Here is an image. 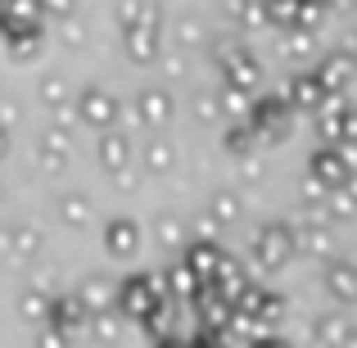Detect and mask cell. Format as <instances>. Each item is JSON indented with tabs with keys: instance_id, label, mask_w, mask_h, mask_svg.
Listing matches in <instances>:
<instances>
[{
	"instance_id": "cell-25",
	"label": "cell",
	"mask_w": 357,
	"mask_h": 348,
	"mask_svg": "<svg viewBox=\"0 0 357 348\" xmlns=\"http://www.w3.org/2000/svg\"><path fill=\"white\" fill-rule=\"evenodd\" d=\"M140 163H145L149 172H172L176 167V145L172 140H149V145L140 149Z\"/></svg>"
},
{
	"instance_id": "cell-1",
	"label": "cell",
	"mask_w": 357,
	"mask_h": 348,
	"mask_svg": "<svg viewBox=\"0 0 357 348\" xmlns=\"http://www.w3.org/2000/svg\"><path fill=\"white\" fill-rule=\"evenodd\" d=\"M163 298H167L163 276H127L122 285H114V303L127 321H145V312Z\"/></svg>"
},
{
	"instance_id": "cell-27",
	"label": "cell",
	"mask_w": 357,
	"mask_h": 348,
	"mask_svg": "<svg viewBox=\"0 0 357 348\" xmlns=\"http://www.w3.org/2000/svg\"><path fill=\"white\" fill-rule=\"evenodd\" d=\"M145 18L158 23V5L154 0H118V23L122 27H136V23H145Z\"/></svg>"
},
{
	"instance_id": "cell-12",
	"label": "cell",
	"mask_w": 357,
	"mask_h": 348,
	"mask_svg": "<svg viewBox=\"0 0 357 348\" xmlns=\"http://www.w3.org/2000/svg\"><path fill=\"white\" fill-rule=\"evenodd\" d=\"M86 317H91V312L77 303V294H54V298H50V312H45V321L59 326V331L73 340V335L86 331Z\"/></svg>"
},
{
	"instance_id": "cell-40",
	"label": "cell",
	"mask_w": 357,
	"mask_h": 348,
	"mask_svg": "<svg viewBox=\"0 0 357 348\" xmlns=\"http://www.w3.org/2000/svg\"><path fill=\"white\" fill-rule=\"evenodd\" d=\"M253 348H289V344L276 340V335H258V344H253Z\"/></svg>"
},
{
	"instance_id": "cell-15",
	"label": "cell",
	"mask_w": 357,
	"mask_h": 348,
	"mask_svg": "<svg viewBox=\"0 0 357 348\" xmlns=\"http://www.w3.org/2000/svg\"><path fill=\"white\" fill-rule=\"evenodd\" d=\"M285 100L289 109H303V114H312L317 105L326 100V91H321V82H317V73H298V77H289L285 82Z\"/></svg>"
},
{
	"instance_id": "cell-34",
	"label": "cell",
	"mask_w": 357,
	"mask_h": 348,
	"mask_svg": "<svg viewBox=\"0 0 357 348\" xmlns=\"http://www.w3.org/2000/svg\"><path fill=\"white\" fill-rule=\"evenodd\" d=\"M218 235H222V222L213 218V213H199V218H195V240L218 244Z\"/></svg>"
},
{
	"instance_id": "cell-28",
	"label": "cell",
	"mask_w": 357,
	"mask_h": 348,
	"mask_svg": "<svg viewBox=\"0 0 357 348\" xmlns=\"http://www.w3.org/2000/svg\"><path fill=\"white\" fill-rule=\"evenodd\" d=\"M204 18L199 14H181L176 18V45H181V50H195V45H204Z\"/></svg>"
},
{
	"instance_id": "cell-33",
	"label": "cell",
	"mask_w": 357,
	"mask_h": 348,
	"mask_svg": "<svg viewBox=\"0 0 357 348\" xmlns=\"http://www.w3.org/2000/svg\"><path fill=\"white\" fill-rule=\"evenodd\" d=\"M41 100H45L50 109H63V100H68V86H63V77H54V73H50V77H41Z\"/></svg>"
},
{
	"instance_id": "cell-37",
	"label": "cell",
	"mask_w": 357,
	"mask_h": 348,
	"mask_svg": "<svg viewBox=\"0 0 357 348\" xmlns=\"http://www.w3.org/2000/svg\"><path fill=\"white\" fill-rule=\"evenodd\" d=\"M63 41H73V45H82V41H86V27H82L77 9H73V14H63Z\"/></svg>"
},
{
	"instance_id": "cell-42",
	"label": "cell",
	"mask_w": 357,
	"mask_h": 348,
	"mask_svg": "<svg viewBox=\"0 0 357 348\" xmlns=\"http://www.w3.org/2000/svg\"><path fill=\"white\" fill-rule=\"evenodd\" d=\"M9 158V127H0V163Z\"/></svg>"
},
{
	"instance_id": "cell-44",
	"label": "cell",
	"mask_w": 357,
	"mask_h": 348,
	"mask_svg": "<svg viewBox=\"0 0 357 348\" xmlns=\"http://www.w3.org/2000/svg\"><path fill=\"white\" fill-rule=\"evenodd\" d=\"M5 240H9V227H0V253H5Z\"/></svg>"
},
{
	"instance_id": "cell-3",
	"label": "cell",
	"mask_w": 357,
	"mask_h": 348,
	"mask_svg": "<svg viewBox=\"0 0 357 348\" xmlns=\"http://www.w3.org/2000/svg\"><path fill=\"white\" fill-rule=\"evenodd\" d=\"M307 176H317L321 186H340L353 176V140H331L326 149H317L312 163H307Z\"/></svg>"
},
{
	"instance_id": "cell-20",
	"label": "cell",
	"mask_w": 357,
	"mask_h": 348,
	"mask_svg": "<svg viewBox=\"0 0 357 348\" xmlns=\"http://www.w3.org/2000/svg\"><path fill=\"white\" fill-rule=\"evenodd\" d=\"M349 335H353V326H349V317H344V312H321L312 321V340L321 344V348H340Z\"/></svg>"
},
{
	"instance_id": "cell-29",
	"label": "cell",
	"mask_w": 357,
	"mask_h": 348,
	"mask_svg": "<svg viewBox=\"0 0 357 348\" xmlns=\"http://www.w3.org/2000/svg\"><path fill=\"white\" fill-rule=\"evenodd\" d=\"M213 100H218V109H227V114L231 118H244V114H249V91H240V86H231V82H222V91H218V96H213Z\"/></svg>"
},
{
	"instance_id": "cell-7",
	"label": "cell",
	"mask_w": 357,
	"mask_h": 348,
	"mask_svg": "<svg viewBox=\"0 0 357 348\" xmlns=\"http://www.w3.org/2000/svg\"><path fill=\"white\" fill-rule=\"evenodd\" d=\"M244 122L253 127V136L280 140V136H289V105H285V100H262V105H249Z\"/></svg>"
},
{
	"instance_id": "cell-17",
	"label": "cell",
	"mask_w": 357,
	"mask_h": 348,
	"mask_svg": "<svg viewBox=\"0 0 357 348\" xmlns=\"http://www.w3.org/2000/svg\"><path fill=\"white\" fill-rule=\"evenodd\" d=\"M36 253H41V231H32L27 222H9L5 258H14V262H32Z\"/></svg>"
},
{
	"instance_id": "cell-30",
	"label": "cell",
	"mask_w": 357,
	"mask_h": 348,
	"mask_svg": "<svg viewBox=\"0 0 357 348\" xmlns=\"http://www.w3.org/2000/svg\"><path fill=\"white\" fill-rule=\"evenodd\" d=\"M45 312H50V298H45L41 289H23V294H18V317H23V321H45Z\"/></svg>"
},
{
	"instance_id": "cell-35",
	"label": "cell",
	"mask_w": 357,
	"mask_h": 348,
	"mask_svg": "<svg viewBox=\"0 0 357 348\" xmlns=\"http://www.w3.org/2000/svg\"><path fill=\"white\" fill-rule=\"evenodd\" d=\"M190 109H195V118H199V122H213V118H218V100H213L208 91H195Z\"/></svg>"
},
{
	"instance_id": "cell-32",
	"label": "cell",
	"mask_w": 357,
	"mask_h": 348,
	"mask_svg": "<svg viewBox=\"0 0 357 348\" xmlns=\"http://www.w3.org/2000/svg\"><path fill=\"white\" fill-rule=\"evenodd\" d=\"M253 140H258V136H253V127H249L244 118H240V127H231V131H227V149H231V154H240V158L253 149Z\"/></svg>"
},
{
	"instance_id": "cell-10",
	"label": "cell",
	"mask_w": 357,
	"mask_h": 348,
	"mask_svg": "<svg viewBox=\"0 0 357 348\" xmlns=\"http://www.w3.org/2000/svg\"><path fill=\"white\" fill-rule=\"evenodd\" d=\"M317 82H321L326 96H349V82H353V50L340 45L335 54H326L317 63Z\"/></svg>"
},
{
	"instance_id": "cell-23",
	"label": "cell",
	"mask_w": 357,
	"mask_h": 348,
	"mask_svg": "<svg viewBox=\"0 0 357 348\" xmlns=\"http://www.w3.org/2000/svg\"><path fill=\"white\" fill-rule=\"evenodd\" d=\"M185 267L195 271V276L208 285L213 280V267H218V244H204V240H195L190 249H185Z\"/></svg>"
},
{
	"instance_id": "cell-41",
	"label": "cell",
	"mask_w": 357,
	"mask_h": 348,
	"mask_svg": "<svg viewBox=\"0 0 357 348\" xmlns=\"http://www.w3.org/2000/svg\"><path fill=\"white\" fill-rule=\"evenodd\" d=\"M167 73H176V77H181V73H185V54H167Z\"/></svg>"
},
{
	"instance_id": "cell-5",
	"label": "cell",
	"mask_w": 357,
	"mask_h": 348,
	"mask_svg": "<svg viewBox=\"0 0 357 348\" xmlns=\"http://www.w3.org/2000/svg\"><path fill=\"white\" fill-rule=\"evenodd\" d=\"M321 285H326V294H331L340 308H353V298H357V280H353V258H349V253H326Z\"/></svg>"
},
{
	"instance_id": "cell-39",
	"label": "cell",
	"mask_w": 357,
	"mask_h": 348,
	"mask_svg": "<svg viewBox=\"0 0 357 348\" xmlns=\"http://www.w3.org/2000/svg\"><path fill=\"white\" fill-rule=\"evenodd\" d=\"M18 122V100H0V127H14Z\"/></svg>"
},
{
	"instance_id": "cell-36",
	"label": "cell",
	"mask_w": 357,
	"mask_h": 348,
	"mask_svg": "<svg viewBox=\"0 0 357 348\" xmlns=\"http://www.w3.org/2000/svg\"><path fill=\"white\" fill-rule=\"evenodd\" d=\"M36 348H68V335H63L59 326L41 321V335H36Z\"/></svg>"
},
{
	"instance_id": "cell-45",
	"label": "cell",
	"mask_w": 357,
	"mask_h": 348,
	"mask_svg": "<svg viewBox=\"0 0 357 348\" xmlns=\"http://www.w3.org/2000/svg\"><path fill=\"white\" fill-rule=\"evenodd\" d=\"M0 199H5V186H0Z\"/></svg>"
},
{
	"instance_id": "cell-18",
	"label": "cell",
	"mask_w": 357,
	"mask_h": 348,
	"mask_svg": "<svg viewBox=\"0 0 357 348\" xmlns=\"http://www.w3.org/2000/svg\"><path fill=\"white\" fill-rule=\"evenodd\" d=\"M222 82H231V86H240V91H249V96H253V91H258V82H262V63L253 59L249 50H240L236 59L222 68Z\"/></svg>"
},
{
	"instance_id": "cell-31",
	"label": "cell",
	"mask_w": 357,
	"mask_h": 348,
	"mask_svg": "<svg viewBox=\"0 0 357 348\" xmlns=\"http://www.w3.org/2000/svg\"><path fill=\"white\" fill-rule=\"evenodd\" d=\"M154 235H158V244H163V249H176V244H185V231H181V222H176L172 213H163V218L154 222Z\"/></svg>"
},
{
	"instance_id": "cell-21",
	"label": "cell",
	"mask_w": 357,
	"mask_h": 348,
	"mask_svg": "<svg viewBox=\"0 0 357 348\" xmlns=\"http://www.w3.org/2000/svg\"><path fill=\"white\" fill-rule=\"evenodd\" d=\"M5 41H9V59H18V63H27V59H36V54H41V32H36V23L9 27Z\"/></svg>"
},
{
	"instance_id": "cell-22",
	"label": "cell",
	"mask_w": 357,
	"mask_h": 348,
	"mask_svg": "<svg viewBox=\"0 0 357 348\" xmlns=\"http://www.w3.org/2000/svg\"><path fill=\"white\" fill-rule=\"evenodd\" d=\"M77 303L86 308V312L114 308V280H105V276H86V280L77 285Z\"/></svg>"
},
{
	"instance_id": "cell-24",
	"label": "cell",
	"mask_w": 357,
	"mask_h": 348,
	"mask_svg": "<svg viewBox=\"0 0 357 348\" xmlns=\"http://www.w3.org/2000/svg\"><path fill=\"white\" fill-rule=\"evenodd\" d=\"M208 213L222 222V227H236V222H240V213H244V199H240V190H213V199H208Z\"/></svg>"
},
{
	"instance_id": "cell-2",
	"label": "cell",
	"mask_w": 357,
	"mask_h": 348,
	"mask_svg": "<svg viewBox=\"0 0 357 348\" xmlns=\"http://www.w3.org/2000/svg\"><path fill=\"white\" fill-rule=\"evenodd\" d=\"M289 258H294V227H285V222L258 227V235H253V262L262 271H280Z\"/></svg>"
},
{
	"instance_id": "cell-38",
	"label": "cell",
	"mask_w": 357,
	"mask_h": 348,
	"mask_svg": "<svg viewBox=\"0 0 357 348\" xmlns=\"http://www.w3.org/2000/svg\"><path fill=\"white\" fill-rule=\"evenodd\" d=\"M73 5H77V0H36V9H45V14H54V18L73 14Z\"/></svg>"
},
{
	"instance_id": "cell-8",
	"label": "cell",
	"mask_w": 357,
	"mask_h": 348,
	"mask_svg": "<svg viewBox=\"0 0 357 348\" xmlns=\"http://www.w3.org/2000/svg\"><path fill=\"white\" fill-rule=\"evenodd\" d=\"M158 41H163V36H158L154 18H145V23H136V27H122V50H127L131 63H154L158 54H163Z\"/></svg>"
},
{
	"instance_id": "cell-19",
	"label": "cell",
	"mask_w": 357,
	"mask_h": 348,
	"mask_svg": "<svg viewBox=\"0 0 357 348\" xmlns=\"http://www.w3.org/2000/svg\"><path fill=\"white\" fill-rule=\"evenodd\" d=\"M163 289H167V298H181V303H195L199 298V289H204V280L195 276L185 262H176V267H167V276H163Z\"/></svg>"
},
{
	"instance_id": "cell-6",
	"label": "cell",
	"mask_w": 357,
	"mask_h": 348,
	"mask_svg": "<svg viewBox=\"0 0 357 348\" xmlns=\"http://www.w3.org/2000/svg\"><path fill=\"white\" fill-rule=\"evenodd\" d=\"M317 114V131L321 140H353V109H349V96H326L321 105L312 109Z\"/></svg>"
},
{
	"instance_id": "cell-9",
	"label": "cell",
	"mask_w": 357,
	"mask_h": 348,
	"mask_svg": "<svg viewBox=\"0 0 357 348\" xmlns=\"http://www.w3.org/2000/svg\"><path fill=\"white\" fill-rule=\"evenodd\" d=\"M167 118H172V96H167L163 82H149V86H140V96H136V122H140V127L158 131Z\"/></svg>"
},
{
	"instance_id": "cell-26",
	"label": "cell",
	"mask_w": 357,
	"mask_h": 348,
	"mask_svg": "<svg viewBox=\"0 0 357 348\" xmlns=\"http://www.w3.org/2000/svg\"><path fill=\"white\" fill-rule=\"evenodd\" d=\"M312 41H317V32H307V27H285L280 54H289V59H312Z\"/></svg>"
},
{
	"instance_id": "cell-14",
	"label": "cell",
	"mask_w": 357,
	"mask_h": 348,
	"mask_svg": "<svg viewBox=\"0 0 357 348\" xmlns=\"http://www.w3.org/2000/svg\"><path fill=\"white\" fill-rule=\"evenodd\" d=\"M294 249L312 253V258H326V253L335 249V235H331V222L326 218H307L294 227Z\"/></svg>"
},
{
	"instance_id": "cell-13",
	"label": "cell",
	"mask_w": 357,
	"mask_h": 348,
	"mask_svg": "<svg viewBox=\"0 0 357 348\" xmlns=\"http://www.w3.org/2000/svg\"><path fill=\"white\" fill-rule=\"evenodd\" d=\"M105 249L114 253L118 262L136 258V249H140V222L136 218H114L105 227Z\"/></svg>"
},
{
	"instance_id": "cell-4",
	"label": "cell",
	"mask_w": 357,
	"mask_h": 348,
	"mask_svg": "<svg viewBox=\"0 0 357 348\" xmlns=\"http://www.w3.org/2000/svg\"><path fill=\"white\" fill-rule=\"evenodd\" d=\"M86 127H96V131H105V127H118V118H122V109H118V100L109 96L105 86H86L77 96V109H73Z\"/></svg>"
},
{
	"instance_id": "cell-11",
	"label": "cell",
	"mask_w": 357,
	"mask_h": 348,
	"mask_svg": "<svg viewBox=\"0 0 357 348\" xmlns=\"http://www.w3.org/2000/svg\"><path fill=\"white\" fill-rule=\"evenodd\" d=\"M96 154H100V167H105L109 176L127 172V167H131V136H122L118 127H105V131H100Z\"/></svg>"
},
{
	"instance_id": "cell-43",
	"label": "cell",
	"mask_w": 357,
	"mask_h": 348,
	"mask_svg": "<svg viewBox=\"0 0 357 348\" xmlns=\"http://www.w3.org/2000/svg\"><path fill=\"white\" fill-rule=\"evenodd\" d=\"M321 5H326V9H344V5H349V0H321Z\"/></svg>"
},
{
	"instance_id": "cell-16",
	"label": "cell",
	"mask_w": 357,
	"mask_h": 348,
	"mask_svg": "<svg viewBox=\"0 0 357 348\" xmlns=\"http://www.w3.org/2000/svg\"><path fill=\"white\" fill-rule=\"evenodd\" d=\"M54 213H59L63 227H91V213H96V204H91L86 190H63L59 199H54Z\"/></svg>"
}]
</instances>
